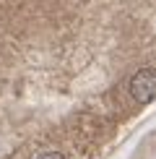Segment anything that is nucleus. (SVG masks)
Returning <instances> with one entry per match:
<instances>
[{"label": "nucleus", "instance_id": "1", "mask_svg": "<svg viewBox=\"0 0 156 159\" xmlns=\"http://www.w3.org/2000/svg\"><path fill=\"white\" fill-rule=\"evenodd\" d=\"M130 97L138 104H148L156 99V68H141L130 78Z\"/></svg>", "mask_w": 156, "mask_h": 159}, {"label": "nucleus", "instance_id": "2", "mask_svg": "<svg viewBox=\"0 0 156 159\" xmlns=\"http://www.w3.org/2000/svg\"><path fill=\"white\" fill-rule=\"evenodd\" d=\"M34 159H65V157L60 154V151H39Z\"/></svg>", "mask_w": 156, "mask_h": 159}]
</instances>
